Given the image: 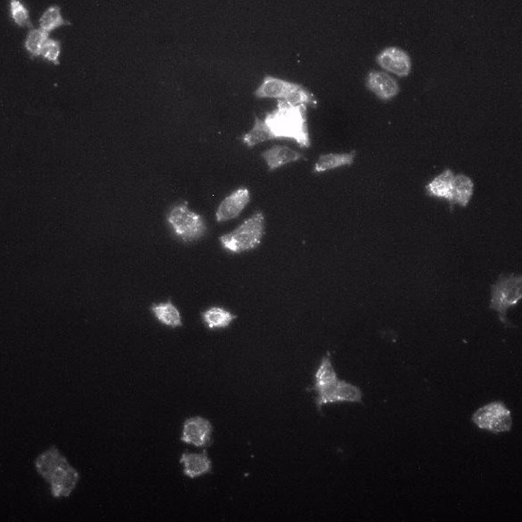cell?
Returning <instances> with one entry per match:
<instances>
[{"mask_svg": "<svg viewBox=\"0 0 522 522\" xmlns=\"http://www.w3.org/2000/svg\"><path fill=\"white\" fill-rule=\"evenodd\" d=\"M307 106H294L284 100L279 101L276 110L267 113L265 123L274 139H290L301 147L311 146L308 134Z\"/></svg>", "mask_w": 522, "mask_h": 522, "instance_id": "1", "label": "cell"}, {"mask_svg": "<svg viewBox=\"0 0 522 522\" xmlns=\"http://www.w3.org/2000/svg\"><path fill=\"white\" fill-rule=\"evenodd\" d=\"M37 471L49 481L55 497H69L79 481V474L70 465L57 447L40 454L35 462Z\"/></svg>", "mask_w": 522, "mask_h": 522, "instance_id": "2", "label": "cell"}, {"mask_svg": "<svg viewBox=\"0 0 522 522\" xmlns=\"http://www.w3.org/2000/svg\"><path fill=\"white\" fill-rule=\"evenodd\" d=\"M265 233V218L257 212L233 232L220 237L223 248L233 253H242L257 248Z\"/></svg>", "mask_w": 522, "mask_h": 522, "instance_id": "3", "label": "cell"}, {"mask_svg": "<svg viewBox=\"0 0 522 522\" xmlns=\"http://www.w3.org/2000/svg\"><path fill=\"white\" fill-rule=\"evenodd\" d=\"M522 297V277L516 274L501 276L491 290L490 308L499 314L500 320L507 324L506 313L517 305Z\"/></svg>", "mask_w": 522, "mask_h": 522, "instance_id": "4", "label": "cell"}, {"mask_svg": "<svg viewBox=\"0 0 522 522\" xmlns=\"http://www.w3.org/2000/svg\"><path fill=\"white\" fill-rule=\"evenodd\" d=\"M175 236L184 240H195L204 236L207 226L204 219L189 209L187 204L175 206L168 216Z\"/></svg>", "mask_w": 522, "mask_h": 522, "instance_id": "5", "label": "cell"}, {"mask_svg": "<svg viewBox=\"0 0 522 522\" xmlns=\"http://www.w3.org/2000/svg\"><path fill=\"white\" fill-rule=\"evenodd\" d=\"M477 428L494 434L511 431L513 427L511 412L503 402H493L481 407L472 416Z\"/></svg>", "mask_w": 522, "mask_h": 522, "instance_id": "6", "label": "cell"}, {"mask_svg": "<svg viewBox=\"0 0 522 522\" xmlns=\"http://www.w3.org/2000/svg\"><path fill=\"white\" fill-rule=\"evenodd\" d=\"M317 406L318 409L327 405L339 402H362V392L357 386L344 381H338L325 388L318 390Z\"/></svg>", "mask_w": 522, "mask_h": 522, "instance_id": "7", "label": "cell"}, {"mask_svg": "<svg viewBox=\"0 0 522 522\" xmlns=\"http://www.w3.org/2000/svg\"><path fill=\"white\" fill-rule=\"evenodd\" d=\"M377 62L383 69L399 77L408 76L412 71V59L408 53L396 47H386L378 54Z\"/></svg>", "mask_w": 522, "mask_h": 522, "instance_id": "8", "label": "cell"}, {"mask_svg": "<svg viewBox=\"0 0 522 522\" xmlns=\"http://www.w3.org/2000/svg\"><path fill=\"white\" fill-rule=\"evenodd\" d=\"M250 199V193L248 189H237L220 203L216 210V221L221 223L236 219L249 204Z\"/></svg>", "mask_w": 522, "mask_h": 522, "instance_id": "9", "label": "cell"}, {"mask_svg": "<svg viewBox=\"0 0 522 522\" xmlns=\"http://www.w3.org/2000/svg\"><path fill=\"white\" fill-rule=\"evenodd\" d=\"M212 426L208 419L202 417L188 419L182 429V442L202 447L208 445L211 437Z\"/></svg>", "mask_w": 522, "mask_h": 522, "instance_id": "10", "label": "cell"}, {"mask_svg": "<svg viewBox=\"0 0 522 522\" xmlns=\"http://www.w3.org/2000/svg\"><path fill=\"white\" fill-rule=\"evenodd\" d=\"M366 86L382 100L394 99L400 91L399 84L395 78L379 71H372L368 74Z\"/></svg>", "mask_w": 522, "mask_h": 522, "instance_id": "11", "label": "cell"}, {"mask_svg": "<svg viewBox=\"0 0 522 522\" xmlns=\"http://www.w3.org/2000/svg\"><path fill=\"white\" fill-rule=\"evenodd\" d=\"M298 83H291L280 78L267 76L254 93L259 99H286L288 94L297 86Z\"/></svg>", "mask_w": 522, "mask_h": 522, "instance_id": "12", "label": "cell"}, {"mask_svg": "<svg viewBox=\"0 0 522 522\" xmlns=\"http://www.w3.org/2000/svg\"><path fill=\"white\" fill-rule=\"evenodd\" d=\"M262 158L266 161L269 170H276V169L283 167L290 163L299 161L303 158V155L296 151L286 147V146H273L263 152Z\"/></svg>", "mask_w": 522, "mask_h": 522, "instance_id": "13", "label": "cell"}, {"mask_svg": "<svg viewBox=\"0 0 522 522\" xmlns=\"http://www.w3.org/2000/svg\"><path fill=\"white\" fill-rule=\"evenodd\" d=\"M181 463L185 465L184 473L192 479L211 470V462L206 453H184L181 457Z\"/></svg>", "mask_w": 522, "mask_h": 522, "instance_id": "14", "label": "cell"}, {"mask_svg": "<svg viewBox=\"0 0 522 522\" xmlns=\"http://www.w3.org/2000/svg\"><path fill=\"white\" fill-rule=\"evenodd\" d=\"M453 178V172L451 169H446L426 186L427 192L434 197L447 199L452 204Z\"/></svg>", "mask_w": 522, "mask_h": 522, "instance_id": "15", "label": "cell"}, {"mask_svg": "<svg viewBox=\"0 0 522 522\" xmlns=\"http://www.w3.org/2000/svg\"><path fill=\"white\" fill-rule=\"evenodd\" d=\"M474 192V182L465 175H454L452 186V204H469Z\"/></svg>", "mask_w": 522, "mask_h": 522, "instance_id": "16", "label": "cell"}, {"mask_svg": "<svg viewBox=\"0 0 522 522\" xmlns=\"http://www.w3.org/2000/svg\"><path fill=\"white\" fill-rule=\"evenodd\" d=\"M355 156V151H352L350 153H328L321 155L318 158L316 164H315L314 171L322 173L332 170V169L344 167V166H350L354 163Z\"/></svg>", "mask_w": 522, "mask_h": 522, "instance_id": "17", "label": "cell"}, {"mask_svg": "<svg viewBox=\"0 0 522 522\" xmlns=\"http://www.w3.org/2000/svg\"><path fill=\"white\" fill-rule=\"evenodd\" d=\"M151 311L155 317L162 324L171 327H182L181 314L179 313L178 308L170 301H167V303L153 305Z\"/></svg>", "mask_w": 522, "mask_h": 522, "instance_id": "18", "label": "cell"}, {"mask_svg": "<svg viewBox=\"0 0 522 522\" xmlns=\"http://www.w3.org/2000/svg\"><path fill=\"white\" fill-rule=\"evenodd\" d=\"M203 321L211 330L226 328L236 320V316L225 308L212 307L202 313Z\"/></svg>", "mask_w": 522, "mask_h": 522, "instance_id": "19", "label": "cell"}, {"mask_svg": "<svg viewBox=\"0 0 522 522\" xmlns=\"http://www.w3.org/2000/svg\"><path fill=\"white\" fill-rule=\"evenodd\" d=\"M338 381L337 373H335L333 364H332L330 354L328 352L322 360L316 374H315V390L325 388V386L333 384Z\"/></svg>", "mask_w": 522, "mask_h": 522, "instance_id": "20", "label": "cell"}, {"mask_svg": "<svg viewBox=\"0 0 522 522\" xmlns=\"http://www.w3.org/2000/svg\"><path fill=\"white\" fill-rule=\"evenodd\" d=\"M272 139H274V135L271 133L270 129L266 124L265 121L255 117V123H254L253 128L249 133L244 134L243 141L244 144L252 148L253 146L272 140Z\"/></svg>", "mask_w": 522, "mask_h": 522, "instance_id": "21", "label": "cell"}, {"mask_svg": "<svg viewBox=\"0 0 522 522\" xmlns=\"http://www.w3.org/2000/svg\"><path fill=\"white\" fill-rule=\"evenodd\" d=\"M64 23H69V22L64 21L61 15V9L57 6H52L47 8L40 19V29L47 33L52 32Z\"/></svg>", "mask_w": 522, "mask_h": 522, "instance_id": "22", "label": "cell"}, {"mask_svg": "<svg viewBox=\"0 0 522 522\" xmlns=\"http://www.w3.org/2000/svg\"><path fill=\"white\" fill-rule=\"evenodd\" d=\"M49 38V33L42 29H33L30 30L29 35H27L25 40V49L32 54L33 56H40L42 52L44 43Z\"/></svg>", "mask_w": 522, "mask_h": 522, "instance_id": "23", "label": "cell"}, {"mask_svg": "<svg viewBox=\"0 0 522 522\" xmlns=\"http://www.w3.org/2000/svg\"><path fill=\"white\" fill-rule=\"evenodd\" d=\"M284 100L288 104L294 105V106H307L308 104H317L313 94L300 84H297V86L288 94L286 99Z\"/></svg>", "mask_w": 522, "mask_h": 522, "instance_id": "24", "label": "cell"}, {"mask_svg": "<svg viewBox=\"0 0 522 522\" xmlns=\"http://www.w3.org/2000/svg\"><path fill=\"white\" fill-rule=\"evenodd\" d=\"M10 11H11L12 18L16 25L22 27H32V23L30 22L28 10L18 0H12L10 2Z\"/></svg>", "mask_w": 522, "mask_h": 522, "instance_id": "25", "label": "cell"}, {"mask_svg": "<svg viewBox=\"0 0 522 522\" xmlns=\"http://www.w3.org/2000/svg\"><path fill=\"white\" fill-rule=\"evenodd\" d=\"M61 54V44L57 40H47L40 53V56H42L50 62L55 64H59V56Z\"/></svg>", "mask_w": 522, "mask_h": 522, "instance_id": "26", "label": "cell"}]
</instances>
